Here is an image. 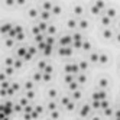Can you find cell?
<instances>
[{
	"mask_svg": "<svg viewBox=\"0 0 120 120\" xmlns=\"http://www.w3.org/2000/svg\"><path fill=\"white\" fill-rule=\"evenodd\" d=\"M52 7H54V4L51 3V2H44L42 3V10H52Z\"/></svg>",
	"mask_w": 120,
	"mask_h": 120,
	"instance_id": "cell-20",
	"label": "cell"
},
{
	"mask_svg": "<svg viewBox=\"0 0 120 120\" xmlns=\"http://www.w3.org/2000/svg\"><path fill=\"white\" fill-rule=\"evenodd\" d=\"M67 26L70 28V29H74V28L78 26V22H77L75 19H68V20H67Z\"/></svg>",
	"mask_w": 120,
	"mask_h": 120,
	"instance_id": "cell-15",
	"label": "cell"
},
{
	"mask_svg": "<svg viewBox=\"0 0 120 120\" xmlns=\"http://www.w3.org/2000/svg\"><path fill=\"white\" fill-rule=\"evenodd\" d=\"M39 28H41V30H42V32H46V29H48V25H46V22H45V20L39 22Z\"/></svg>",
	"mask_w": 120,
	"mask_h": 120,
	"instance_id": "cell-34",
	"label": "cell"
},
{
	"mask_svg": "<svg viewBox=\"0 0 120 120\" xmlns=\"http://www.w3.org/2000/svg\"><path fill=\"white\" fill-rule=\"evenodd\" d=\"M39 16H41V19H42V20H45V22H46V20L49 19V16H51V12H49V10H42Z\"/></svg>",
	"mask_w": 120,
	"mask_h": 120,
	"instance_id": "cell-19",
	"label": "cell"
},
{
	"mask_svg": "<svg viewBox=\"0 0 120 120\" xmlns=\"http://www.w3.org/2000/svg\"><path fill=\"white\" fill-rule=\"evenodd\" d=\"M55 32H56L55 26H48V29H46V35H55Z\"/></svg>",
	"mask_w": 120,
	"mask_h": 120,
	"instance_id": "cell-37",
	"label": "cell"
},
{
	"mask_svg": "<svg viewBox=\"0 0 120 120\" xmlns=\"http://www.w3.org/2000/svg\"><path fill=\"white\" fill-rule=\"evenodd\" d=\"M19 103H20V104H22L23 107H26V106H29V98H28L26 96H25V97H22V98L19 100Z\"/></svg>",
	"mask_w": 120,
	"mask_h": 120,
	"instance_id": "cell-31",
	"label": "cell"
},
{
	"mask_svg": "<svg viewBox=\"0 0 120 120\" xmlns=\"http://www.w3.org/2000/svg\"><path fill=\"white\" fill-rule=\"evenodd\" d=\"M4 4L6 6H13V4H16V0H4Z\"/></svg>",
	"mask_w": 120,
	"mask_h": 120,
	"instance_id": "cell-48",
	"label": "cell"
},
{
	"mask_svg": "<svg viewBox=\"0 0 120 120\" xmlns=\"http://www.w3.org/2000/svg\"><path fill=\"white\" fill-rule=\"evenodd\" d=\"M74 107H75V103L71 100L70 103H68V106H67V110H74Z\"/></svg>",
	"mask_w": 120,
	"mask_h": 120,
	"instance_id": "cell-47",
	"label": "cell"
},
{
	"mask_svg": "<svg viewBox=\"0 0 120 120\" xmlns=\"http://www.w3.org/2000/svg\"><path fill=\"white\" fill-rule=\"evenodd\" d=\"M25 3H26V0H16V4H19V6H23Z\"/></svg>",
	"mask_w": 120,
	"mask_h": 120,
	"instance_id": "cell-51",
	"label": "cell"
},
{
	"mask_svg": "<svg viewBox=\"0 0 120 120\" xmlns=\"http://www.w3.org/2000/svg\"><path fill=\"white\" fill-rule=\"evenodd\" d=\"M78 85H80L78 81H72L68 84V88H70V91H75V90H78Z\"/></svg>",
	"mask_w": 120,
	"mask_h": 120,
	"instance_id": "cell-21",
	"label": "cell"
},
{
	"mask_svg": "<svg viewBox=\"0 0 120 120\" xmlns=\"http://www.w3.org/2000/svg\"><path fill=\"white\" fill-rule=\"evenodd\" d=\"M78 67H80V71H85L88 68V62L87 61H80L78 62Z\"/></svg>",
	"mask_w": 120,
	"mask_h": 120,
	"instance_id": "cell-25",
	"label": "cell"
},
{
	"mask_svg": "<svg viewBox=\"0 0 120 120\" xmlns=\"http://www.w3.org/2000/svg\"><path fill=\"white\" fill-rule=\"evenodd\" d=\"M90 111H91V107H90L88 104H85V106H82V107H81L80 114H81V116H88V114H90Z\"/></svg>",
	"mask_w": 120,
	"mask_h": 120,
	"instance_id": "cell-7",
	"label": "cell"
},
{
	"mask_svg": "<svg viewBox=\"0 0 120 120\" xmlns=\"http://www.w3.org/2000/svg\"><path fill=\"white\" fill-rule=\"evenodd\" d=\"M46 65H48V64H46V61H39V62H38V68H39L41 71H44Z\"/></svg>",
	"mask_w": 120,
	"mask_h": 120,
	"instance_id": "cell-40",
	"label": "cell"
},
{
	"mask_svg": "<svg viewBox=\"0 0 120 120\" xmlns=\"http://www.w3.org/2000/svg\"><path fill=\"white\" fill-rule=\"evenodd\" d=\"M29 100H32L33 97H35V93H33V90H26V94H25Z\"/></svg>",
	"mask_w": 120,
	"mask_h": 120,
	"instance_id": "cell-39",
	"label": "cell"
},
{
	"mask_svg": "<svg viewBox=\"0 0 120 120\" xmlns=\"http://www.w3.org/2000/svg\"><path fill=\"white\" fill-rule=\"evenodd\" d=\"M51 116H52V117H59V113L55 111V110H52V111H51Z\"/></svg>",
	"mask_w": 120,
	"mask_h": 120,
	"instance_id": "cell-50",
	"label": "cell"
},
{
	"mask_svg": "<svg viewBox=\"0 0 120 120\" xmlns=\"http://www.w3.org/2000/svg\"><path fill=\"white\" fill-rule=\"evenodd\" d=\"M71 44H72V36L64 35V36L59 38V45H61V46H70Z\"/></svg>",
	"mask_w": 120,
	"mask_h": 120,
	"instance_id": "cell-2",
	"label": "cell"
},
{
	"mask_svg": "<svg viewBox=\"0 0 120 120\" xmlns=\"http://www.w3.org/2000/svg\"><path fill=\"white\" fill-rule=\"evenodd\" d=\"M88 59H90L91 62H98V59H100V54H98V52H94V51H93V52L90 54V56H88Z\"/></svg>",
	"mask_w": 120,
	"mask_h": 120,
	"instance_id": "cell-10",
	"label": "cell"
},
{
	"mask_svg": "<svg viewBox=\"0 0 120 120\" xmlns=\"http://www.w3.org/2000/svg\"><path fill=\"white\" fill-rule=\"evenodd\" d=\"M77 81H78L80 84H84L85 81H87V77H85V74H82V71H80L78 74H77Z\"/></svg>",
	"mask_w": 120,
	"mask_h": 120,
	"instance_id": "cell-12",
	"label": "cell"
},
{
	"mask_svg": "<svg viewBox=\"0 0 120 120\" xmlns=\"http://www.w3.org/2000/svg\"><path fill=\"white\" fill-rule=\"evenodd\" d=\"M25 90H33V82L32 81H26L25 82Z\"/></svg>",
	"mask_w": 120,
	"mask_h": 120,
	"instance_id": "cell-42",
	"label": "cell"
},
{
	"mask_svg": "<svg viewBox=\"0 0 120 120\" xmlns=\"http://www.w3.org/2000/svg\"><path fill=\"white\" fill-rule=\"evenodd\" d=\"M104 13L109 16V18H111V19H114V18H116V10L113 9V7H107V9L104 10Z\"/></svg>",
	"mask_w": 120,
	"mask_h": 120,
	"instance_id": "cell-11",
	"label": "cell"
},
{
	"mask_svg": "<svg viewBox=\"0 0 120 120\" xmlns=\"http://www.w3.org/2000/svg\"><path fill=\"white\" fill-rule=\"evenodd\" d=\"M58 54L61 55V56H70L71 54H72V48H71V45L70 46H61L58 49Z\"/></svg>",
	"mask_w": 120,
	"mask_h": 120,
	"instance_id": "cell-3",
	"label": "cell"
},
{
	"mask_svg": "<svg viewBox=\"0 0 120 120\" xmlns=\"http://www.w3.org/2000/svg\"><path fill=\"white\" fill-rule=\"evenodd\" d=\"M107 85H109V81H107L106 78H101V80L98 81V87H100V88H103V90L107 88Z\"/></svg>",
	"mask_w": 120,
	"mask_h": 120,
	"instance_id": "cell-23",
	"label": "cell"
},
{
	"mask_svg": "<svg viewBox=\"0 0 120 120\" xmlns=\"http://www.w3.org/2000/svg\"><path fill=\"white\" fill-rule=\"evenodd\" d=\"M65 72L78 74V72H80V67H78V64H72V62H68V64L65 65Z\"/></svg>",
	"mask_w": 120,
	"mask_h": 120,
	"instance_id": "cell-1",
	"label": "cell"
},
{
	"mask_svg": "<svg viewBox=\"0 0 120 120\" xmlns=\"http://www.w3.org/2000/svg\"><path fill=\"white\" fill-rule=\"evenodd\" d=\"M13 64H15V59H13V58H6L4 67H13Z\"/></svg>",
	"mask_w": 120,
	"mask_h": 120,
	"instance_id": "cell-33",
	"label": "cell"
},
{
	"mask_svg": "<svg viewBox=\"0 0 120 120\" xmlns=\"http://www.w3.org/2000/svg\"><path fill=\"white\" fill-rule=\"evenodd\" d=\"M116 41H117V42H120V32H119L117 35H116Z\"/></svg>",
	"mask_w": 120,
	"mask_h": 120,
	"instance_id": "cell-53",
	"label": "cell"
},
{
	"mask_svg": "<svg viewBox=\"0 0 120 120\" xmlns=\"http://www.w3.org/2000/svg\"><path fill=\"white\" fill-rule=\"evenodd\" d=\"M70 101H71V98H70V97H67V96H65V97H61V106L67 107V106H68V103H70Z\"/></svg>",
	"mask_w": 120,
	"mask_h": 120,
	"instance_id": "cell-30",
	"label": "cell"
},
{
	"mask_svg": "<svg viewBox=\"0 0 120 120\" xmlns=\"http://www.w3.org/2000/svg\"><path fill=\"white\" fill-rule=\"evenodd\" d=\"M51 13H52V15H59V13H61V6L54 4V7H52V10H51Z\"/></svg>",
	"mask_w": 120,
	"mask_h": 120,
	"instance_id": "cell-29",
	"label": "cell"
},
{
	"mask_svg": "<svg viewBox=\"0 0 120 120\" xmlns=\"http://www.w3.org/2000/svg\"><path fill=\"white\" fill-rule=\"evenodd\" d=\"M107 107H110V104H109L107 98H103V100H101V109L104 110V109H107Z\"/></svg>",
	"mask_w": 120,
	"mask_h": 120,
	"instance_id": "cell-41",
	"label": "cell"
},
{
	"mask_svg": "<svg viewBox=\"0 0 120 120\" xmlns=\"http://www.w3.org/2000/svg\"><path fill=\"white\" fill-rule=\"evenodd\" d=\"M90 10H91L93 15H100V13H101V10L98 9V6H97L96 3H93V4L90 6Z\"/></svg>",
	"mask_w": 120,
	"mask_h": 120,
	"instance_id": "cell-18",
	"label": "cell"
},
{
	"mask_svg": "<svg viewBox=\"0 0 120 120\" xmlns=\"http://www.w3.org/2000/svg\"><path fill=\"white\" fill-rule=\"evenodd\" d=\"M15 38H12V36H6V41H4V45L7 46V48H12L13 45H15Z\"/></svg>",
	"mask_w": 120,
	"mask_h": 120,
	"instance_id": "cell-14",
	"label": "cell"
},
{
	"mask_svg": "<svg viewBox=\"0 0 120 120\" xmlns=\"http://www.w3.org/2000/svg\"><path fill=\"white\" fill-rule=\"evenodd\" d=\"M42 81L49 82V81H51V74H49V72H44V80H42Z\"/></svg>",
	"mask_w": 120,
	"mask_h": 120,
	"instance_id": "cell-45",
	"label": "cell"
},
{
	"mask_svg": "<svg viewBox=\"0 0 120 120\" xmlns=\"http://www.w3.org/2000/svg\"><path fill=\"white\" fill-rule=\"evenodd\" d=\"M58 96V93H56V90L55 88H51L49 91H48V97H51V98H55Z\"/></svg>",
	"mask_w": 120,
	"mask_h": 120,
	"instance_id": "cell-32",
	"label": "cell"
},
{
	"mask_svg": "<svg viewBox=\"0 0 120 120\" xmlns=\"http://www.w3.org/2000/svg\"><path fill=\"white\" fill-rule=\"evenodd\" d=\"M64 81H65L67 84H70V82H72V81H74V74H71V72H65V77H64Z\"/></svg>",
	"mask_w": 120,
	"mask_h": 120,
	"instance_id": "cell-17",
	"label": "cell"
},
{
	"mask_svg": "<svg viewBox=\"0 0 120 120\" xmlns=\"http://www.w3.org/2000/svg\"><path fill=\"white\" fill-rule=\"evenodd\" d=\"M52 71H54V70H52V67H51L49 64L45 67V70H44V72H49V74H52Z\"/></svg>",
	"mask_w": 120,
	"mask_h": 120,
	"instance_id": "cell-49",
	"label": "cell"
},
{
	"mask_svg": "<svg viewBox=\"0 0 120 120\" xmlns=\"http://www.w3.org/2000/svg\"><path fill=\"white\" fill-rule=\"evenodd\" d=\"M28 15H29V18H38V16H39V13H38V10L36 9H33V7H32V9H29V12H28Z\"/></svg>",
	"mask_w": 120,
	"mask_h": 120,
	"instance_id": "cell-24",
	"label": "cell"
},
{
	"mask_svg": "<svg viewBox=\"0 0 120 120\" xmlns=\"http://www.w3.org/2000/svg\"><path fill=\"white\" fill-rule=\"evenodd\" d=\"M117 26H119V29H120V20H119V23H117Z\"/></svg>",
	"mask_w": 120,
	"mask_h": 120,
	"instance_id": "cell-54",
	"label": "cell"
},
{
	"mask_svg": "<svg viewBox=\"0 0 120 120\" xmlns=\"http://www.w3.org/2000/svg\"><path fill=\"white\" fill-rule=\"evenodd\" d=\"M104 114H106V116H114V113H113V110H111L110 107L104 109Z\"/></svg>",
	"mask_w": 120,
	"mask_h": 120,
	"instance_id": "cell-46",
	"label": "cell"
},
{
	"mask_svg": "<svg viewBox=\"0 0 120 120\" xmlns=\"http://www.w3.org/2000/svg\"><path fill=\"white\" fill-rule=\"evenodd\" d=\"M103 38H106V39L113 38V30L110 28H104V30H103Z\"/></svg>",
	"mask_w": 120,
	"mask_h": 120,
	"instance_id": "cell-9",
	"label": "cell"
},
{
	"mask_svg": "<svg viewBox=\"0 0 120 120\" xmlns=\"http://www.w3.org/2000/svg\"><path fill=\"white\" fill-rule=\"evenodd\" d=\"M72 98H74V100H80V98H81V93H80L78 90L72 91Z\"/></svg>",
	"mask_w": 120,
	"mask_h": 120,
	"instance_id": "cell-38",
	"label": "cell"
},
{
	"mask_svg": "<svg viewBox=\"0 0 120 120\" xmlns=\"http://www.w3.org/2000/svg\"><path fill=\"white\" fill-rule=\"evenodd\" d=\"M26 54H28V48L20 46V48L16 49V55H18V58H25V55H26Z\"/></svg>",
	"mask_w": 120,
	"mask_h": 120,
	"instance_id": "cell-6",
	"label": "cell"
},
{
	"mask_svg": "<svg viewBox=\"0 0 120 120\" xmlns=\"http://www.w3.org/2000/svg\"><path fill=\"white\" fill-rule=\"evenodd\" d=\"M28 51H29L32 55H35L38 52V46H28Z\"/></svg>",
	"mask_w": 120,
	"mask_h": 120,
	"instance_id": "cell-43",
	"label": "cell"
},
{
	"mask_svg": "<svg viewBox=\"0 0 120 120\" xmlns=\"http://www.w3.org/2000/svg\"><path fill=\"white\" fill-rule=\"evenodd\" d=\"M22 64H23V58H18V59H15V64H13V67L16 68V70H19V68L22 67Z\"/></svg>",
	"mask_w": 120,
	"mask_h": 120,
	"instance_id": "cell-26",
	"label": "cell"
},
{
	"mask_svg": "<svg viewBox=\"0 0 120 120\" xmlns=\"http://www.w3.org/2000/svg\"><path fill=\"white\" fill-rule=\"evenodd\" d=\"M72 41H81L82 42L84 39H82V36L80 35V33H74V35H72Z\"/></svg>",
	"mask_w": 120,
	"mask_h": 120,
	"instance_id": "cell-44",
	"label": "cell"
},
{
	"mask_svg": "<svg viewBox=\"0 0 120 120\" xmlns=\"http://www.w3.org/2000/svg\"><path fill=\"white\" fill-rule=\"evenodd\" d=\"M12 29H13V26L10 23H3V26H2V33L4 36H9V33L12 32Z\"/></svg>",
	"mask_w": 120,
	"mask_h": 120,
	"instance_id": "cell-5",
	"label": "cell"
},
{
	"mask_svg": "<svg viewBox=\"0 0 120 120\" xmlns=\"http://www.w3.org/2000/svg\"><path fill=\"white\" fill-rule=\"evenodd\" d=\"M72 12H74L75 16H81L82 12H84V9H82V6H81V4H75V6H74V9H72Z\"/></svg>",
	"mask_w": 120,
	"mask_h": 120,
	"instance_id": "cell-8",
	"label": "cell"
},
{
	"mask_svg": "<svg viewBox=\"0 0 120 120\" xmlns=\"http://www.w3.org/2000/svg\"><path fill=\"white\" fill-rule=\"evenodd\" d=\"M10 88H12L15 93H18V91L20 90V85H19L18 82H12V84H10Z\"/></svg>",
	"mask_w": 120,
	"mask_h": 120,
	"instance_id": "cell-35",
	"label": "cell"
},
{
	"mask_svg": "<svg viewBox=\"0 0 120 120\" xmlns=\"http://www.w3.org/2000/svg\"><path fill=\"white\" fill-rule=\"evenodd\" d=\"M93 98H97V100H103V98H107V94L104 90H98V91H94L93 93Z\"/></svg>",
	"mask_w": 120,
	"mask_h": 120,
	"instance_id": "cell-4",
	"label": "cell"
},
{
	"mask_svg": "<svg viewBox=\"0 0 120 120\" xmlns=\"http://www.w3.org/2000/svg\"><path fill=\"white\" fill-rule=\"evenodd\" d=\"M81 49L82 51H90L91 49V44L88 41H82V46H81Z\"/></svg>",
	"mask_w": 120,
	"mask_h": 120,
	"instance_id": "cell-28",
	"label": "cell"
},
{
	"mask_svg": "<svg viewBox=\"0 0 120 120\" xmlns=\"http://www.w3.org/2000/svg\"><path fill=\"white\" fill-rule=\"evenodd\" d=\"M35 111H36V113H38V114H41V113H42V107H41V106H38V107H35Z\"/></svg>",
	"mask_w": 120,
	"mask_h": 120,
	"instance_id": "cell-52",
	"label": "cell"
},
{
	"mask_svg": "<svg viewBox=\"0 0 120 120\" xmlns=\"http://www.w3.org/2000/svg\"><path fill=\"white\" fill-rule=\"evenodd\" d=\"M100 64H107L109 62V56L106 54H100V59H98Z\"/></svg>",
	"mask_w": 120,
	"mask_h": 120,
	"instance_id": "cell-27",
	"label": "cell"
},
{
	"mask_svg": "<svg viewBox=\"0 0 120 120\" xmlns=\"http://www.w3.org/2000/svg\"><path fill=\"white\" fill-rule=\"evenodd\" d=\"M94 3H96V4L98 6V9H100L101 12H104V10L107 9V7H106V3H104V0H96Z\"/></svg>",
	"mask_w": 120,
	"mask_h": 120,
	"instance_id": "cell-16",
	"label": "cell"
},
{
	"mask_svg": "<svg viewBox=\"0 0 120 120\" xmlns=\"http://www.w3.org/2000/svg\"><path fill=\"white\" fill-rule=\"evenodd\" d=\"M101 23H103V25H104V26L107 28V26H109V25L111 23V18H109V16H107V15L104 13V15H103V16H101Z\"/></svg>",
	"mask_w": 120,
	"mask_h": 120,
	"instance_id": "cell-13",
	"label": "cell"
},
{
	"mask_svg": "<svg viewBox=\"0 0 120 120\" xmlns=\"http://www.w3.org/2000/svg\"><path fill=\"white\" fill-rule=\"evenodd\" d=\"M78 28L80 29H87L88 28V22L85 20V19H80L78 20Z\"/></svg>",
	"mask_w": 120,
	"mask_h": 120,
	"instance_id": "cell-22",
	"label": "cell"
},
{
	"mask_svg": "<svg viewBox=\"0 0 120 120\" xmlns=\"http://www.w3.org/2000/svg\"><path fill=\"white\" fill-rule=\"evenodd\" d=\"M48 110H49V111L56 110V103H55V101H49V103H48Z\"/></svg>",
	"mask_w": 120,
	"mask_h": 120,
	"instance_id": "cell-36",
	"label": "cell"
}]
</instances>
